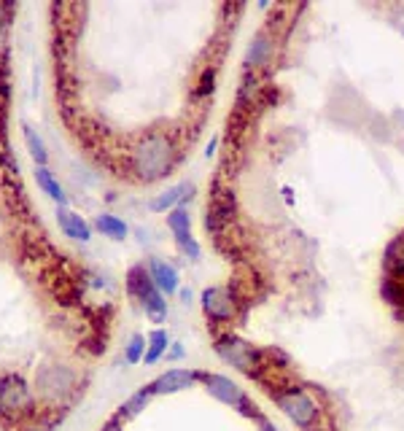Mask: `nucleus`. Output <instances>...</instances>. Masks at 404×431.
I'll return each mask as SVG.
<instances>
[{
  "label": "nucleus",
  "instance_id": "obj_1",
  "mask_svg": "<svg viewBox=\"0 0 404 431\" xmlns=\"http://www.w3.org/2000/svg\"><path fill=\"white\" fill-rule=\"evenodd\" d=\"M170 165H173V143L167 135H159V132L149 135L132 154V170L146 183L167 176Z\"/></svg>",
  "mask_w": 404,
  "mask_h": 431
},
{
  "label": "nucleus",
  "instance_id": "obj_2",
  "mask_svg": "<svg viewBox=\"0 0 404 431\" xmlns=\"http://www.w3.org/2000/svg\"><path fill=\"white\" fill-rule=\"evenodd\" d=\"M278 407L286 412V415H288V421H291V423H297L300 429L313 426V423H315V415H318V407H315V402L304 394L302 388H291V391L280 394Z\"/></svg>",
  "mask_w": 404,
  "mask_h": 431
},
{
  "label": "nucleus",
  "instance_id": "obj_3",
  "mask_svg": "<svg viewBox=\"0 0 404 431\" xmlns=\"http://www.w3.org/2000/svg\"><path fill=\"white\" fill-rule=\"evenodd\" d=\"M216 354L221 356L227 364L237 367L240 372H253V367H256V351L248 342L237 340V337H221L216 342Z\"/></svg>",
  "mask_w": 404,
  "mask_h": 431
},
{
  "label": "nucleus",
  "instance_id": "obj_4",
  "mask_svg": "<svg viewBox=\"0 0 404 431\" xmlns=\"http://www.w3.org/2000/svg\"><path fill=\"white\" fill-rule=\"evenodd\" d=\"M0 402H3V410H8V412L33 407V394L17 372H8L6 378H0Z\"/></svg>",
  "mask_w": 404,
  "mask_h": 431
},
{
  "label": "nucleus",
  "instance_id": "obj_5",
  "mask_svg": "<svg viewBox=\"0 0 404 431\" xmlns=\"http://www.w3.org/2000/svg\"><path fill=\"white\" fill-rule=\"evenodd\" d=\"M202 380L208 385L210 396H216L219 402H224V405H229V407H237V410H243V412L251 415L248 399H246V394H243V388H240L237 383H232L229 378H224V375H202Z\"/></svg>",
  "mask_w": 404,
  "mask_h": 431
},
{
  "label": "nucleus",
  "instance_id": "obj_6",
  "mask_svg": "<svg viewBox=\"0 0 404 431\" xmlns=\"http://www.w3.org/2000/svg\"><path fill=\"white\" fill-rule=\"evenodd\" d=\"M202 310L208 318L213 321H229L235 315V302H232V294H229L224 286H210L205 288L200 297Z\"/></svg>",
  "mask_w": 404,
  "mask_h": 431
},
{
  "label": "nucleus",
  "instance_id": "obj_7",
  "mask_svg": "<svg viewBox=\"0 0 404 431\" xmlns=\"http://www.w3.org/2000/svg\"><path fill=\"white\" fill-rule=\"evenodd\" d=\"M197 378H202V375L192 372V369H167V372L159 375L149 388H152L154 396H159V394H178V391L192 388V385L197 383Z\"/></svg>",
  "mask_w": 404,
  "mask_h": 431
},
{
  "label": "nucleus",
  "instance_id": "obj_8",
  "mask_svg": "<svg viewBox=\"0 0 404 431\" xmlns=\"http://www.w3.org/2000/svg\"><path fill=\"white\" fill-rule=\"evenodd\" d=\"M73 385V375L65 367H44L38 372V388L44 396H59Z\"/></svg>",
  "mask_w": 404,
  "mask_h": 431
},
{
  "label": "nucleus",
  "instance_id": "obj_9",
  "mask_svg": "<svg viewBox=\"0 0 404 431\" xmlns=\"http://www.w3.org/2000/svg\"><path fill=\"white\" fill-rule=\"evenodd\" d=\"M149 275H152L154 286L165 294V297H170V294H176L181 291V280H178V270L173 264H167V262H162V259H149Z\"/></svg>",
  "mask_w": 404,
  "mask_h": 431
},
{
  "label": "nucleus",
  "instance_id": "obj_10",
  "mask_svg": "<svg viewBox=\"0 0 404 431\" xmlns=\"http://www.w3.org/2000/svg\"><path fill=\"white\" fill-rule=\"evenodd\" d=\"M192 194H194V186H192V183L170 186L167 192H162L159 197H154L152 203H149V210H152V213H170V210H176L178 205L192 200Z\"/></svg>",
  "mask_w": 404,
  "mask_h": 431
},
{
  "label": "nucleus",
  "instance_id": "obj_11",
  "mask_svg": "<svg viewBox=\"0 0 404 431\" xmlns=\"http://www.w3.org/2000/svg\"><path fill=\"white\" fill-rule=\"evenodd\" d=\"M57 221H59V229L71 240H78V243H89L92 240V227L84 221V216L73 213L71 208H57Z\"/></svg>",
  "mask_w": 404,
  "mask_h": 431
},
{
  "label": "nucleus",
  "instance_id": "obj_12",
  "mask_svg": "<svg viewBox=\"0 0 404 431\" xmlns=\"http://www.w3.org/2000/svg\"><path fill=\"white\" fill-rule=\"evenodd\" d=\"M35 181H38L41 192H44V194H49L51 200L57 203V208H68V194H65V189L59 186V181L54 178V173H51L49 167L35 165Z\"/></svg>",
  "mask_w": 404,
  "mask_h": 431
},
{
  "label": "nucleus",
  "instance_id": "obj_13",
  "mask_svg": "<svg viewBox=\"0 0 404 431\" xmlns=\"http://www.w3.org/2000/svg\"><path fill=\"white\" fill-rule=\"evenodd\" d=\"M152 288H154V280H152V275H149V270H146V264L129 267V273H127V291H129L135 300H143Z\"/></svg>",
  "mask_w": 404,
  "mask_h": 431
},
{
  "label": "nucleus",
  "instance_id": "obj_14",
  "mask_svg": "<svg viewBox=\"0 0 404 431\" xmlns=\"http://www.w3.org/2000/svg\"><path fill=\"white\" fill-rule=\"evenodd\" d=\"M167 348H170V337H167V331H165V329H154L152 334H149V345H146V356H143L146 367L156 364L162 356L167 354Z\"/></svg>",
  "mask_w": 404,
  "mask_h": 431
},
{
  "label": "nucleus",
  "instance_id": "obj_15",
  "mask_svg": "<svg viewBox=\"0 0 404 431\" xmlns=\"http://www.w3.org/2000/svg\"><path fill=\"white\" fill-rule=\"evenodd\" d=\"M140 304L146 307V315L152 318L154 324H162V321L167 318V302H165V294H162L156 286H154L143 300H140Z\"/></svg>",
  "mask_w": 404,
  "mask_h": 431
},
{
  "label": "nucleus",
  "instance_id": "obj_16",
  "mask_svg": "<svg viewBox=\"0 0 404 431\" xmlns=\"http://www.w3.org/2000/svg\"><path fill=\"white\" fill-rule=\"evenodd\" d=\"M95 227L100 229L105 237H111V240H125L127 235H129V227H127L119 216H111V213H100L95 219Z\"/></svg>",
  "mask_w": 404,
  "mask_h": 431
},
{
  "label": "nucleus",
  "instance_id": "obj_17",
  "mask_svg": "<svg viewBox=\"0 0 404 431\" xmlns=\"http://www.w3.org/2000/svg\"><path fill=\"white\" fill-rule=\"evenodd\" d=\"M270 51H273V44L267 41V35H256L246 51V68H261L267 62Z\"/></svg>",
  "mask_w": 404,
  "mask_h": 431
},
{
  "label": "nucleus",
  "instance_id": "obj_18",
  "mask_svg": "<svg viewBox=\"0 0 404 431\" xmlns=\"http://www.w3.org/2000/svg\"><path fill=\"white\" fill-rule=\"evenodd\" d=\"M25 132V143H27V152L33 154V159H35V165H41V167H46V162H49V154H46V146H44V140H41V135L35 132V129L25 125L22 127Z\"/></svg>",
  "mask_w": 404,
  "mask_h": 431
},
{
  "label": "nucleus",
  "instance_id": "obj_19",
  "mask_svg": "<svg viewBox=\"0 0 404 431\" xmlns=\"http://www.w3.org/2000/svg\"><path fill=\"white\" fill-rule=\"evenodd\" d=\"M152 396H154L152 388L146 385L143 391H138L135 396H129V399H127L125 405L119 407V415H122V418H135V415H138L140 410H146V405L152 402Z\"/></svg>",
  "mask_w": 404,
  "mask_h": 431
},
{
  "label": "nucleus",
  "instance_id": "obj_20",
  "mask_svg": "<svg viewBox=\"0 0 404 431\" xmlns=\"http://www.w3.org/2000/svg\"><path fill=\"white\" fill-rule=\"evenodd\" d=\"M167 227H170L173 235H186V232H192V216H189L186 205H178L176 210L167 213Z\"/></svg>",
  "mask_w": 404,
  "mask_h": 431
},
{
  "label": "nucleus",
  "instance_id": "obj_21",
  "mask_svg": "<svg viewBox=\"0 0 404 431\" xmlns=\"http://www.w3.org/2000/svg\"><path fill=\"white\" fill-rule=\"evenodd\" d=\"M146 345H149V340H146L143 334H132V337H129V342H127V351H125L127 364H138V361H143V356H146Z\"/></svg>",
  "mask_w": 404,
  "mask_h": 431
},
{
  "label": "nucleus",
  "instance_id": "obj_22",
  "mask_svg": "<svg viewBox=\"0 0 404 431\" xmlns=\"http://www.w3.org/2000/svg\"><path fill=\"white\" fill-rule=\"evenodd\" d=\"M176 237V246L181 248V254L183 256H189L192 262H197L202 254V248H200V243L192 237V232H186V235H173Z\"/></svg>",
  "mask_w": 404,
  "mask_h": 431
},
{
  "label": "nucleus",
  "instance_id": "obj_23",
  "mask_svg": "<svg viewBox=\"0 0 404 431\" xmlns=\"http://www.w3.org/2000/svg\"><path fill=\"white\" fill-rule=\"evenodd\" d=\"M383 297H385L391 304H402L404 291L394 283V280H383Z\"/></svg>",
  "mask_w": 404,
  "mask_h": 431
},
{
  "label": "nucleus",
  "instance_id": "obj_24",
  "mask_svg": "<svg viewBox=\"0 0 404 431\" xmlns=\"http://www.w3.org/2000/svg\"><path fill=\"white\" fill-rule=\"evenodd\" d=\"M183 356V345L181 342H173V351L167 354V358H181Z\"/></svg>",
  "mask_w": 404,
  "mask_h": 431
},
{
  "label": "nucleus",
  "instance_id": "obj_25",
  "mask_svg": "<svg viewBox=\"0 0 404 431\" xmlns=\"http://www.w3.org/2000/svg\"><path fill=\"white\" fill-rule=\"evenodd\" d=\"M216 146H219V138H213V140L208 143V149H205V156H208V159H210V156L216 154Z\"/></svg>",
  "mask_w": 404,
  "mask_h": 431
},
{
  "label": "nucleus",
  "instance_id": "obj_26",
  "mask_svg": "<svg viewBox=\"0 0 404 431\" xmlns=\"http://www.w3.org/2000/svg\"><path fill=\"white\" fill-rule=\"evenodd\" d=\"M259 431H278V429H275V423H270V421L261 418V421H259Z\"/></svg>",
  "mask_w": 404,
  "mask_h": 431
},
{
  "label": "nucleus",
  "instance_id": "obj_27",
  "mask_svg": "<svg viewBox=\"0 0 404 431\" xmlns=\"http://www.w3.org/2000/svg\"><path fill=\"white\" fill-rule=\"evenodd\" d=\"M102 431H119V418H113V421H111V423H108Z\"/></svg>",
  "mask_w": 404,
  "mask_h": 431
},
{
  "label": "nucleus",
  "instance_id": "obj_28",
  "mask_svg": "<svg viewBox=\"0 0 404 431\" xmlns=\"http://www.w3.org/2000/svg\"><path fill=\"white\" fill-rule=\"evenodd\" d=\"M181 300H183V302H192V291H189V288H181Z\"/></svg>",
  "mask_w": 404,
  "mask_h": 431
},
{
  "label": "nucleus",
  "instance_id": "obj_29",
  "mask_svg": "<svg viewBox=\"0 0 404 431\" xmlns=\"http://www.w3.org/2000/svg\"><path fill=\"white\" fill-rule=\"evenodd\" d=\"M0 407H3V402H0Z\"/></svg>",
  "mask_w": 404,
  "mask_h": 431
}]
</instances>
